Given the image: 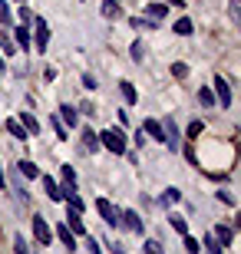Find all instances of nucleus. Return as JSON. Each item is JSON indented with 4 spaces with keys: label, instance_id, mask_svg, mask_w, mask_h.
Returning <instances> with one entry per match:
<instances>
[{
    "label": "nucleus",
    "instance_id": "nucleus-1",
    "mask_svg": "<svg viewBox=\"0 0 241 254\" xmlns=\"http://www.w3.org/2000/svg\"><path fill=\"white\" fill-rule=\"evenodd\" d=\"M99 142L109 152H116V155H122V152H126V135H122V129H106L99 135Z\"/></svg>",
    "mask_w": 241,
    "mask_h": 254
},
{
    "label": "nucleus",
    "instance_id": "nucleus-12",
    "mask_svg": "<svg viewBox=\"0 0 241 254\" xmlns=\"http://www.w3.org/2000/svg\"><path fill=\"white\" fill-rule=\"evenodd\" d=\"M146 13H149V20H156V23H159V20H165L168 7H165V3H149V7H146Z\"/></svg>",
    "mask_w": 241,
    "mask_h": 254
},
{
    "label": "nucleus",
    "instance_id": "nucleus-35",
    "mask_svg": "<svg viewBox=\"0 0 241 254\" xmlns=\"http://www.w3.org/2000/svg\"><path fill=\"white\" fill-rule=\"evenodd\" d=\"M185 251L188 254H198V241H195L192 235H185Z\"/></svg>",
    "mask_w": 241,
    "mask_h": 254
},
{
    "label": "nucleus",
    "instance_id": "nucleus-23",
    "mask_svg": "<svg viewBox=\"0 0 241 254\" xmlns=\"http://www.w3.org/2000/svg\"><path fill=\"white\" fill-rule=\"evenodd\" d=\"M23 129H27L30 135H37V132H40V123L33 119V113H23Z\"/></svg>",
    "mask_w": 241,
    "mask_h": 254
},
{
    "label": "nucleus",
    "instance_id": "nucleus-34",
    "mask_svg": "<svg viewBox=\"0 0 241 254\" xmlns=\"http://www.w3.org/2000/svg\"><path fill=\"white\" fill-rule=\"evenodd\" d=\"M86 251H89V254H102V248H99L96 238H86Z\"/></svg>",
    "mask_w": 241,
    "mask_h": 254
},
{
    "label": "nucleus",
    "instance_id": "nucleus-30",
    "mask_svg": "<svg viewBox=\"0 0 241 254\" xmlns=\"http://www.w3.org/2000/svg\"><path fill=\"white\" fill-rule=\"evenodd\" d=\"M198 103L202 106H215V93L212 89H202V93H198Z\"/></svg>",
    "mask_w": 241,
    "mask_h": 254
},
{
    "label": "nucleus",
    "instance_id": "nucleus-39",
    "mask_svg": "<svg viewBox=\"0 0 241 254\" xmlns=\"http://www.w3.org/2000/svg\"><path fill=\"white\" fill-rule=\"evenodd\" d=\"M76 113H83V116H96V109H93V103H83Z\"/></svg>",
    "mask_w": 241,
    "mask_h": 254
},
{
    "label": "nucleus",
    "instance_id": "nucleus-38",
    "mask_svg": "<svg viewBox=\"0 0 241 254\" xmlns=\"http://www.w3.org/2000/svg\"><path fill=\"white\" fill-rule=\"evenodd\" d=\"M83 86H86V89H96V76L93 73H83Z\"/></svg>",
    "mask_w": 241,
    "mask_h": 254
},
{
    "label": "nucleus",
    "instance_id": "nucleus-24",
    "mask_svg": "<svg viewBox=\"0 0 241 254\" xmlns=\"http://www.w3.org/2000/svg\"><path fill=\"white\" fill-rule=\"evenodd\" d=\"M0 47H3V53H13L17 50V43L7 37V27H0Z\"/></svg>",
    "mask_w": 241,
    "mask_h": 254
},
{
    "label": "nucleus",
    "instance_id": "nucleus-42",
    "mask_svg": "<svg viewBox=\"0 0 241 254\" xmlns=\"http://www.w3.org/2000/svg\"><path fill=\"white\" fill-rule=\"evenodd\" d=\"M109 251H112V254H126V251L119 248V241H109Z\"/></svg>",
    "mask_w": 241,
    "mask_h": 254
},
{
    "label": "nucleus",
    "instance_id": "nucleus-11",
    "mask_svg": "<svg viewBox=\"0 0 241 254\" xmlns=\"http://www.w3.org/2000/svg\"><path fill=\"white\" fill-rule=\"evenodd\" d=\"M70 221H66V228H70V231H83V211H76V208H70ZM86 235V231H83Z\"/></svg>",
    "mask_w": 241,
    "mask_h": 254
},
{
    "label": "nucleus",
    "instance_id": "nucleus-31",
    "mask_svg": "<svg viewBox=\"0 0 241 254\" xmlns=\"http://www.w3.org/2000/svg\"><path fill=\"white\" fill-rule=\"evenodd\" d=\"M53 132H56V139H66V126L60 123V116L53 113Z\"/></svg>",
    "mask_w": 241,
    "mask_h": 254
},
{
    "label": "nucleus",
    "instance_id": "nucleus-17",
    "mask_svg": "<svg viewBox=\"0 0 241 254\" xmlns=\"http://www.w3.org/2000/svg\"><path fill=\"white\" fill-rule=\"evenodd\" d=\"M83 145L89 152H96V149H99V135H96L93 129H83Z\"/></svg>",
    "mask_w": 241,
    "mask_h": 254
},
{
    "label": "nucleus",
    "instance_id": "nucleus-37",
    "mask_svg": "<svg viewBox=\"0 0 241 254\" xmlns=\"http://www.w3.org/2000/svg\"><path fill=\"white\" fill-rule=\"evenodd\" d=\"M129 53H132V60H142V53H146V50H142V43H139V40H136V43H132V47H129Z\"/></svg>",
    "mask_w": 241,
    "mask_h": 254
},
{
    "label": "nucleus",
    "instance_id": "nucleus-19",
    "mask_svg": "<svg viewBox=\"0 0 241 254\" xmlns=\"http://www.w3.org/2000/svg\"><path fill=\"white\" fill-rule=\"evenodd\" d=\"M119 89H122V96H126V103H136V99H139V93H136V86H132V83H126V79L119 83Z\"/></svg>",
    "mask_w": 241,
    "mask_h": 254
},
{
    "label": "nucleus",
    "instance_id": "nucleus-26",
    "mask_svg": "<svg viewBox=\"0 0 241 254\" xmlns=\"http://www.w3.org/2000/svg\"><path fill=\"white\" fill-rule=\"evenodd\" d=\"M132 27H139V30H156L159 23H156V20H149V17H132Z\"/></svg>",
    "mask_w": 241,
    "mask_h": 254
},
{
    "label": "nucleus",
    "instance_id": "nucleus-43",
    "mask_svg": "<svg viewBox=\"0 0 241 254\" xmlns=\"http://www.w3.org/2000/svg\"><path fill=\"white\" fill-rule=\"evenodd\" d=\"M3 185H7V175H3V169H0V189H3Z\"/></svg>",
    "mask_w": 241,
    "mask_h": 254
},
{
    "label": "nucleus",
    "instance_id": "nucleus-20",
    "mask_svg": "<svg viewBox=\"0 0 241 254\" xmlns=\"http://www.w3.org/2000/svg\"><path fill=\"white\" fill-rule=\"evenodd\" d=\"M168 225L175 228L178 235H188V225H185V218H182V215H168Z\"/></svg>",
    "mask_w": 241,
    "mask_h": 254
},
{
    "label": "nucleus",
    "instance_id": "nucleus-13",
    "mask_svg": "<svg viewBox=\"0 0 241 254\" xmlns=\"http://www.w3.org/2000/svg\"><path fill=\"white\" fill-rule=\"evenodd\" d=\"M3 126H7V132H10V135H13V139H20V142H23V139H30V132L23 129V126H20V123H13V119H7V123H3Z\"/></svg>",
    "mask_w": 241,
    "mask_h": 254
},
{
    "label": "nucleus",
    "instance_id": "nucleus-7",
    "mask_svg": "<svg viewBox=\"0 0 241 254\" xmlns=\"http://www.w3.org/2000/svg\"><path fill=\"white\" fill-rule=\"evenodd\" d=\"M215 93H218V103L228 109L232 106V89H228V83H225L222 76H215Z\"/></svg>",
    "mask_w": 241,
    "mask_h": 254
},
{
    "label": "nucleus",
    "instance_id": "nucleus-4",
    "mask_svg": "<svg viewBox=\"0 0 241 254\" xmlns=\"http://www.w3.org/2000/svg\"><path fill=\"white\" fill-rule=\"evenodd\" d=\"M162 129H165V145L172 152H178V149H182V135H178L175 123H172V119H165V123H162Z\"/></svg>",
    "mask_w": 241,
    "mask_h": 254
},
{
    "label": "nucleus",
    "instance_id": "nucleus-44",
    "mask_svg": "<svg viewBox=\"0 0 241 254\" xmlns=\"http://www.w3.org/2000/svg\"><path fill=\"white\" fill-rule=\"evenodd\" d=\"M168 3H175V7H182V0H168Z\"/></svg>",
    "mask_w": 241,
    "mask_h": 254
},
{
    "label": "nucleus",
    "instance_id": "nucleus-21",
    "mask_svg": "<svg viewBox=\"0 0 241 254\" xmlns=\"http://www.w3.org/2000/svg\"><path fill=\"white\" fill-rule=\"evenodd\" d=\"M192 20H188V17H182V20H175V33H178V37H188V33H192Z\"/></svg>",
    "mask_w": 241,
    "mask_h": 254
},
{
    "label": "nucleus",
    "instance_id": "nucleus-14",
    "mask_svg": "<svg viewBox=\"0 0 241 254\" xmlns=\"http://www.w3.org/2000/svg\"><path fill=\"white\" fill-rule=\"evenodd\" d=\"M212 238H218L222 245H232V228H228V225H215L212 228Z\"/></svg>",
    "mask_w": 241,
    "mask_h": 254
},
{
    "label": "nucleus",
    "instance_id": "nucleus-27",
    "mask_svg": "<svg viewBox=\"0 0 241 254\" xmlns=\"http://www.w3.org/2000/svg\"><path fill=\"white\" fill-rule=\"evenodd\" d=\"M0 23H3V27H10V23H13V13H10L7 0H0Z\"/></svg>",
    "mask_w": 241,
    "mask_h": 254
},
{
    "label": "nucleus",
    "instance_id": "nucleus-25",
    "mask_svg": "<svg viewBox=\"0 0 241 254\" xmlns=\"http://www.w3.org/2000/svg\"><path fill=\"white\" fill-rule=\"evenodd\" d=\"M63 189H76V172H73V165H63Z\"/></svg>",
    "mask_w": 241,
    "mask_h": 254
},
{
    "label": "nucleus",
    "instance_id": "nucleus-29",
    "mask_svg": "<svg viewBox=\"0 0 241 254\" xmlns=\"http://www.w3.org/2000/svg\"><path fill=\"white\" fill-rule=\"evenodd\" d=\"M146 254H165V248H162V241H152V238H149L146 241Z\"/></svg>",
    "mask_w": 241,
    "mask_h": 254
},
{
    "label": "nucleus",
    "instance_id": "nucleus-45",
    "mask_svg": "<svg viewBox=\"0 0 241 254\" xmlns=\"http://www.w3.org/2000/svg\"><path fill=\"white\" fill-rule=\"evenodd\" d=\"M0 69H3V57H0Z\"/></svg>",
    "mask_w": 241,
    "mask_h": 254
},
{
    "label": "nucleus",
    "instance_id": "nucleus-8",
    "mask_svg": "<svg viewBox=\"0 0 241 254\" xmlns=\"http://www.w3.org/2000/svg\"><path fill=\"white\" fill-rule=\"evenodd\" d=\"M56 116H60V123H63L66 129H70V126H76V123H80V113H76L73 106H60V109H56Z\"/></svg>",
    "mask_w": 241,
    "mask_h": 254
},
{
    "label": "nucleus",
    "instance_id": "nucleus-32",
    "mask_svg": "<svg viewBox=\"0 0 241 254\" xmlns=\"http://www.w3.org/2000/svg\"><path fill=\"white\" fill-rule=\"evenodd\" d=\"M182 198V191L178 189H165V198H162V205H172V201H178Z\"/></svg>",
    "mask_w": 241,
    "mask_h": 254
},
{
    "label": "nucleus",
    "instance_id": "nucleus-5",
    "mask_svg": "<svg viewBox=\"0 0 241 254\" xmlns=\"http://www.w3.org/2000/svg\"><path fill=\"white\" fill-rule=\"evenodd\" d=\"M33 238H37L40 245H50V241H53V235H50L47 221H43L40 215H33Z\"/></svg>",
    "mask_w": 241,
    "mask_h": 254
},
{
    "label": "nucleus",
    "instance_id": "nucleus-15",
    "mask_svg": "<svg viewBox=\"0 0 241 254\" xmlns=\"http://www.w3.org/2000/svg\"><path fill=\"white\" fill-rule=\"evenodd\" d=\"M122 10H119V0H102V17H109V20H116Z\"/></svg>",
    "mask_w": 241,
    "mask_h": 254
},
{
    "label": "nucleus",
    "instance_id": "nucleus-10",
    "mask_svg": "<svg viewBox=\"0 0 241 254\" xmlns=\"http://www.w3.org/2000/svg\"><path fill=\"white\" fill-rule=\"evenodd\" d=\"M56 238H60V245L66 248V251H76V241H73V231L66 225H56Z\"/></svg>",
    "mask_w": 241,
    "mask_h": 254
},
{
    "label": "nucleus",
    "instance_id": "nucleus-36",
    "mask_svg": "<svg viewBox=\"0 0 241 254\" xmlns=\"http://www.w3.org/2000/svg\"><path fill=\"white\" fill-rule=\"evenodd\" d=\"M205 245H208V248H205V251H208V254H222V248L215 245V238H212V235L205 238Z\"/></svg>",
    "mask_w": 241,
    "mask_h": 254
},
{
    "label": "nucleus",
    "instance_id": "nucleus-22",
    "mask_svg": "<svg viewBox=\"0 0 241 254\" xmlns=\"http://www.w3.org/2000/svg\"><path fill=\"white\" fill-rule=\"evenodd\" d=\"M146 132H149V135H156V139H165V129H162V123H156V119H149V123H146Z\"/></svg>",
    "mask_w": 241,
    "mask_h": 254
},
{
    "label": "nucleus",
    "instance_id": "nucleus-18",
    "mask_svg": "<svg viewBox=\"0 0 241 254\" xmlns=\"http://www.w3.org/2000/svg\"><path fill=\"white\" fill-rule=\"evenodd\" d=\"M13 33H17V47L30 50V27H17V30H13Z\"/></svg>",
    "mask_w": 241,
    "mask_h": 254
},
{
    "label": "nucleus",
    "instance_id": "nucleus-9",
    "mask_svg": "<svg viewBox=\"0 0 241 254\" xmlns=\"http://www.w3.org/2000/svg\"><path fill=\"white\" fill-rule=\"evenodd\" d=\"M43 191H47L50 201H63V189H60V185H56L50 175H43Z\"/></svg>",
    "mask_w": 241,
    "mask_h": 254
},
{
    "label": "nucleus",
    "instance_id": "nucleus-33",
    "mask_svg": "<svg viewBox=\"0 0 241 254\" xmlns=\"http://www.w3.org/2000/svg\"><path fill=\"white\" fill-rule=\"evenodd\" d=\"M185 73H188L185 63H175V66H172V76H175V79H185Z\"/></svg>",
    "mask_w": 241,
    "mask_h": 254
},
{
    "label": "nucleus",
    "instance_id": "nucleus-40",
    "mask_svg": "<svg viewBox=\"0 0 241 254\" xmlns=\"http://www.w3.org/2000/svg\"><path fill=\"white\" fill-rule=\"evenodd\" d=\"M218 198H222L225 205H235V195H232V191H218Z\"/></svg>",
    "mask_w": 241,
    "mask_h": 254
},
{
    "label": "nucleus",
    "instance_id": "nucleus-3",
    "mask_svg": "<svg viewBox=\"0 0 241 254\" xmlns=\"http://www.w3.org/2000/svg\"><path fill=\"white\" fill-rule=\"evenodd\" d=\"M96 208H99L102 221H106L109 228H116V225H119V211H116V205H112V201H106V198H99V201H96Z\"/></svg>",
    "mask_w": 241,
    "mask_h": 254
},
{
    "label": "nucleus",
    "instance_id": "nucleus-41",
    "mask_svg": "<svg viewBox=\"0 0 241 254\" xmlns=\"http://www.w3.org/2000/svg\"><path fill=\"white\" fill-rule=\"evenodd\" d=\"M20 17H23V23L30 27V20H33V13H30V7H20Z\"/></svg>",
    "mask_w": 241,
    "mask_h": 254
},
{
    "label": "nucleus",
    "instance_id": "nucleus-2",
    "mask_svg": "<svg viewBox=\"0 0 241 254\" xmlns=\"http://www.w3.org/2000/svg\"><path fill=\"white\" fill-rule=\"evenodd\" d=\"M33 30H37V37H33V43H37V50L43 53V50L50 47V23L43 17H33Z\"/></svg>",
    "mask_w": 241,
    "mask_h": 254
},
{
    "label": "nucleus",
    "instance_id": "nucleus-28",
    "mask_svg": "<svg viewBox=\"0 0 241 254\" xmlns=\"http://www.w3.org/2000/svg\"><path fill=\"white\" fill-rule=\"evenodd\" d=\"M13 251H17V254H30L27 238H23V235H13Z\"/></svg>",
    "mask_w": 241,
    "mask_h": 254
},
{
    "label": "nucleus",
    "instance_id": "nucleus-16",
    "mask_svg": "<svg viewBox=\"0 0 241 254\" xmlns=\"http://www.w3.org/2000/svg\"><path fill=\"white\" fill-rule=\"evenodd\" d=\"M20 175H23V179H40V169L30 159H23V162H20Z\"/></svg>",
    "mask_w": 241,
    "mask_h": 254
},
{
    "label": "nucleus",
    "instance_id": "nucleus-6",
    "mask_svg": "<svg viewBox=\"0 0 241 254\" xmlns=\"http://www.w3.org/2000/svg\"><path fill=\"white\" fill-rule=\"evenodd\" d=\"M119 225H126L129 231H136V235H142V228H146V225H142V218L136 215V211H119Z\"/></svg>",
    "mask_w": 241,
    "mask_h": 254
}]
</instances>
